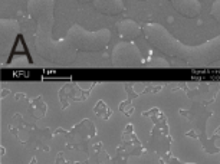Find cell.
I'll use <instances>...</instances> for the list:
<instances>
[{"mask_svg": "<svg viewBox=\"0 0 220 164\" xmlns=\"http://www.w3.org/2000/svg\"><path fill=\"white\" fill-rule=\"evenodd\" d=\"M111 39V32L108 29H101L97 32H88L84 27L74 25L66 35V43L76 50H101L108 45Z\"/></svg>", "mask_w": 220, "mask_h": 164, "instance_id": "2", "label": "cell"}, {"mask_svg": "<svg viewBox=\"0 0 220 164\" xmlns=\"http://www.w3.org/2000/svg\"><path fill=\"white\" fill-rule=\"evenodd\" d=\"M112 61L117 66H135L141 63L142 58L135 45L131 42H121L112 50Z\"/></svg>", "mask_w": 220, "mask_h": 164, "instance_id": "3", "label": "cell"}, {"mask_svg": "<svg viewBox=\"0 0 220 164\" xmlns=\"http://www.w3.org/2000/svg\"><path fill=\"white\" fill-rule=\"evenodd\" d=\"M173 6L177 12L189 17H193L200 12V3L197 0H173Z\"/></svg>", "mask_w": 220, "mask_h": 164, "instance_id": "6", "label": "cell"}, {"mask_svg": "<svg viewBox=\"0 0 220 164\" xmlns=\"http://www.w3.org/2000/svg\"><path fill=\"white\" fill-rule=\"evenodd\" d=\"M92 3L97 10H99L104 14H109V16L119 14L125 10L122 0H94Z\"/></svg>", "mask_w": 220, "mask_h": 164, "instance_id": "4", "label": "cell"}, {"mask_svg": "<svg viewBox=\"0 0 220 164\" xmlns=\"http://www.w3.org/2000/svg\"><path fill=\"white\" fill-rule=\"evenodd\" d=\"M53 0H29L27 12L30 17L38 23V36H36V48L38 52L48 59L69 58L74 53L69 49H62L58 42H53L50 38L53 23Z\"/></svg>", "mask_w": 220, "mask_h": 164, "instance_id": "1", "label": "cell"}, {"mask_svg": "<svg viewBox=\"0 0 220 164\" xmlns=\"http://www.w3.org/2000/svg\"><path fill=\"white\" fill-rule=\"evenodd\" d=\"M211 13L214 17H217L220 20V0H217L214 5H213V9H211Z\"/></svg>", "mask_w": 220, "mask_h": 164, "instance_id": "7", "label": "cell"}, {"mask_svg": "<svg viewBox=\"0 0 220 164\" xmlns=\"http://www.w3.org/2000/svg\"><path fill=\"white\" fill-rule=\"evenodd\" d=\"M78 2H84V3H86V2H94V0H78Z\"/></svg>", "mask_w": 220, "mask_h": 164, "instance_id": "8", "label": "cell"}, {"mask_svg": "<svg viewBox=\"0 0 220 164\" xmlns=\"http://www.w3.org/2000/svg\"><path fill=\"white\" fill-rule=\"evenodd\" d=\"M118 33L127 40H135L142 33V27L131 19H125L118 23Z\"/></svg>", "mask_w": 220, "mask_h": 164, "instance_id": "5", "label": "cell"}]
</instances>
